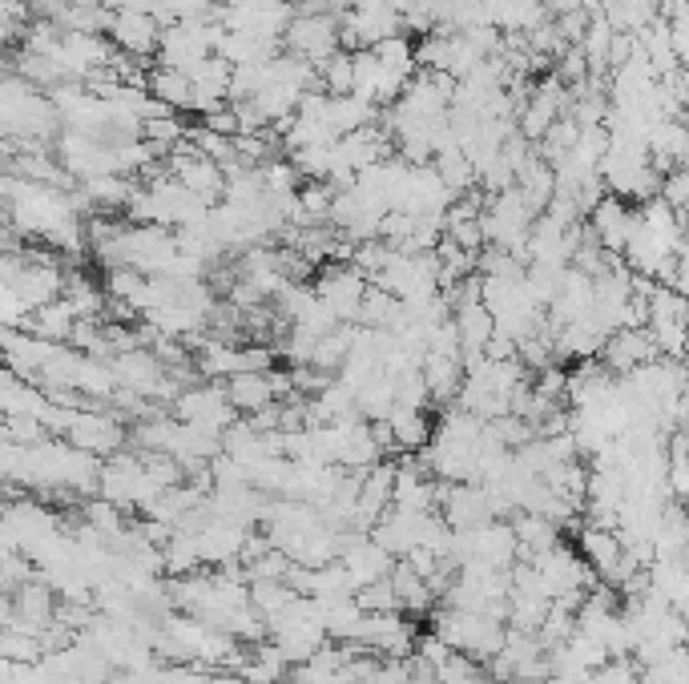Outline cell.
<instances>
[{
    "label": "cell",
    "instance_id": "6da1fadb",
    "mask_svg": "<svg viewBox=\"0 0 689 684\" xmlns=\"http://www.w3.org/2000/svg\"><path fill=\"white\" fill-rule=\"evenodd\" d=\"M435 636H444L456 653L476 656L480 664H489L492 656L504 653L509 644V624L496 621V616H484V612H456V608H440L432 621Z\"/></svg>",
    "mask_w": 689,
    "mask_h": 684
},
{
    "label": "cell",
    "instance_id": "7a4b0ae2",
    "mask_svg": "<svg viewBox=\"0 0 689 684\" xmlns=\"http://www.w3.org/2000/svg\"><path fill=\"white\" fill-rule=\"evenodd\" d=\"M372 282H367V274L360 270L355 262H327L318 266V278H315V295L335 310L339 323H360V310H363V298H367Z\"/></svg>",
    "mask_w": 689,
    "mask_h": 684
},
{
    "label": "cell",
    "instance_id": "3957f363",
    "mask_svg": "<svg viewBox=\"0 0 689 684\" xmlns=\"http://www.w3.org/2000/svg\"><path fill=\"white\" fill-rule=\"evenodd\" d=\"M283 49L291 57H303L318 69V65L335 57L343 49V32H339V17L335 12H323V17H295L283 37Z\"/></svg>",
    "mask_w": 689,
    "mask_h": 684
},
{
    "label": "cell",
    "instance_id": "277c9868",
    "mask_svg": "<svg viewBox=\"0 0 689 684\" xmlns=\"http://www.w3.org/2000/svg\"><path fill=\"white\" fill-rule=\"evenodd\" d=\"M65 439L73 443V447H81V452L97 455V459H109V455H117L126 447V427L117 423V415H109V410L89 403V407L73 410Z\"/></svg>",
    "mask_w": 689,
    "mask_h": 684
},
{
    "label": "cell",
    "instance_id": "5b68a950",
    "mask_svg": "<svg viewBox=\"0 0 689 684\" xmlns=\"http://www.w3.org/2000/svg\"><path fill=\"white\" fill-rule=\"evenodd\" d=\"M161 32H166V24H161L154 12L117 9L114 24H109V41L117 44V53L149 61V57H158V49H161Z\"/></svg>",
    "mask_w": 689,
    "mask_h": 684
},
{
    "label": "cell",
    "instance_id": "8992f818",
    "mask_svg": "<svg viewBox=\"0 0 689 684\" xmlns=\"http://www.w3.org/2000/svg\"><path fill=\"white\" fill-rule=\"evenodd\" d=\"M440 516L456 532H472V527H484L496 519L489 499V487L484 484H444V499H440Z\"/></svg>",
    "mask_w": 689,
    "mask_h": 684
},
{
    "label": "cell",
    "instance_id": "52a82bcc",
    "mask_svg": "<svg viewBox=\"0 0 689 684\" xmlns=\"http://www.w3.org/2000/svg\"><path fill=\"white\" fill-rule=\"evenodd\" d=\"M658 358V343H653V330L649 327H621L609 335V343H604L601 350V363L613 375H633V370L649 367Z\"/></svg>",
    "mask_w": 689,
    "mask_h": 684
},
{
    "label": "cell",
    "instance_id": "ba28073f",
    "mask_svg": "<svg viewBox=\"0 0 689 684\" xmlns=\"http://www.w3.org/2000/svg\"><path fill=\"white\" fill-rule=\"evenodd\" d=\"M57 350H61V343H49V338L32 335V330H4V363L21 379L37 383V375L53 363Z\"/></svg>",
    "mask_w": 689,
    "mask_h": 684
},
{
    "label": "cell",
    "instance_id": "9c48e42d",
    "mask_svg": "<svg viewBox=\"0 0 689 684\" xmlns=\"http://www.w3.org/2000/svg\"><path fill=\"white\" fill-rule=\"evenodd\" d=\"M246 536H250V527L243 524H230V519H218L206 512V519H201L198 527V547H201V559L206 564H234V559L243 556V544Z\"/></svg>",
    "mask_w": 689,
    "mask_h": 684
},
{
    "label": "cell",
    "instance_id": "30bf717a",
    "mask_svg": "<svg viewBox=\"0 0 689 684\" xmlns=\"http://www.w3.org/2000/svg\"><path fill=\"white\" fill-rule=\"evenodd\" d=\"M577 552H581L584 564H589L597 576H601V584H609L613 568L621 564V556H626V539H621V532H617V527L584 524L581 536H577Z\"/></svg>",
    "mask_w": 689,
    "mask_h": 684
},
{
    "label": "cell",
    "instance_id": "8fae6325",
    "mask_svg": "<svg viewBox=\"0 0 689 684\" xmlns=\"http://www.w3.org/2000/svg\"><path fill=\"white\" fill-rule=\"evenodd\" d=\"M633 221H637V214L629 210V201L617 198V194H609V198H604L601 206L589 214V230H593V238L604 246V250L626 254L629 234H633Z\"/></svg>",
    "mask_w": 689,
    "mask_h": 684
},
{
    "label": "cell",
    "instance_id": "7c38bea8",
    "mask_svg": "<svg viewBox=\"0 0 689 684\" xmlns=\"http://www.w3.org/2000/svg\"><path fill=\"white\" fill-rule=\"evenodd\" d=\"M339 559L347 564L351 579H355V588H367V584H375V579H387L395 572V556L383 544H375L372 536L351 539V544L343 547Z\"/></svg>",
    "mask_w": 689,
    "mask_h": 684
},
{
    "label": "cell",
    "instance_id": "4fadbf2b",
    "mask_svg": "<svg viewBox=\"0 0 689 684\" xmlns=\"http://www.w3.org/2000/svg\"><path fill=\"white\" fill-rule=\"evenodd\" d=\"M424 519H427V512L420 516V512H403V507H392V512H387V516L375 524L372 539L387 547L395 559H407L415 547H420V536H424Z\"/></svg>",
    "mask_w": 689,
    "mask_h": 684
},
{
    "label": "cell",
    "instance_id": "5bb4252c",
    "mask_svg": "<svg viewBox=\"0 0 689 684\" xmlns=\"http://www.w3.org/2000/svg\"><path fill=\"white\" fill-rule=\"evenodd\" d=\"M464 358L460 355H435L427 350L424 355V379H427V390H432V403H452L460 399V387H464Z\"/></svg>",
    "mask_w": 689,
    "mask_h": 684
},
{
    "label": "cell",
    "instance_id": "9a60e30c",
    "mask_svg": "<svg viewBox=\"0 0 689 684\" xmlns=\"http://www.w3.org/2000/svg\"><path fill=\"white\" fill-rule=\"evenodd\" d=\"M456 330H460V347H464V358H476L489 350V343L496 338V315H492L484 303H472V306H460L456 315Z\"/></svg>",
    "mask_w": 689,
    "mask_h": 684
},
{
    "label": "cell",
    "instance_id": "2e32d148",
    "mask_svg": "<svg viewBox=\"0 0 689 684\" xmlns=\"http://www.w3.org/2000/svg\"><path fill=\"white\" fill-rule=\"evenodd\" d=\"M226 395H230V403H234L238 415H255V410L278 403V390H275V379H270V370L234 375V379H226Z\"/></svg>",
    "mask_w": 689,
    "mask_h": 684
},
{
    "label": "cell",
    "instance_id": "e0dca14e",
    "mask_svg": "<svg viewBox=\"0 0 689 684\" xmlns=\"http://www.w3.org/2000/svg\"><path fill=\"white\" fill-rule=\"evenodd\" d=\"M149 93L158 97L161 106L174 109V113H194L198 106V93H194V81L190 73H178V69H154L149 73Z\"/></svg>",
    "mask_w": 689,
    "mask_h": 684
},
{
    "label": "cell",
    "instance_id": "ac0fdd59",
    "mask_svg": "<svg viewBox=\"0 0 689 684\" xmlns=\"http://www.w3.org/2000/svg\"><path fill=\"white\" fill-rule=\"evenodd\" d=\"M387 423H392V435H395V452H424L427 443L435 439L432 419L420 407H395Z\"/></svg>",
    "mask_w": 689,
    "mask_h": 684
},
{
    "label": "cell",
    "instance_id": "d6986e66",
    "mask_svg": "<svg viewBox=\"0 0 689 684\" xmlns=\"http://www.w3.org/2000/svg\"><path fill=\"white\" fill-rule=\"evenodd\" d=\"M392 584H395V592H400V604H403V612L407 616H427L432 612V604L440 601L432 592V584H427L420 572L407 564V559H400L395 564V572H392Z\"/></svg>",
    "mask_w": 689,
    "mask_h": 684
},
{
    "label": "cell",
    "instance_id": "ffe728a7",
    "mask_svg": "<svg viewBox=\"0 0 689 684\" xmlns=\"http://www.w3.org/2000/svg\"><path fill=\"white\" fill-rule=\"evenodd\" d=\"M77 310L65 298H57V303H49V306H41V310H32V323H29V330L32 335H41V338H49V343H61V347H69L73 343V330H77Z\"/></svg>",
    "mask_w": 689,
    "mask_h": 684
},
{
    "label": "cell",
    "instance_id": "44dd1931",
    "mask_svg": "<svg viewBox=\"0 0 689 684\" xmlns=\"http://www.w3.org/2000/svg\"><path fill=\"white\" fill-rule=\"evenodd\" d=\"M295 601H298V592L291 588L287 579H255V584H250V608L263 616L266 628L275 621H283Z\"/></svg>",
    "mask_w": 689,
    "mask_h": 684
},
{
    "label": "cell",
    "instance_id": "7402d4cb",
    "mask_svg": "<svg viewBox=\"0 0 689 684\" xmlns=\"http://www.w3.org/2000/svg\"><path fill=\"white\" fill-rule=\"evenodd\" d=\"M355 407L367 423H387L395 410V375L380 370L375 379H367L360 390H355Z\"/></svg>",
    "mask_w": 689,
    "mask_h": 684
},
{
    "label": "cell",
    "instance_id": "603a6c76",
    "mask_svg": "<svg viewBox=\"0 0 689 684\" xmlns=\"http://www.w3.org/2000/svg\"><path fill=\"white\" fill-rule=\"evenodd\" d=\"M61 298L73 306L77 318H97V323H101V315H106V303H109L106 286L89 282L86 274H77V270L65 278V295Z\"/></svg>",
    "mask_w": 689,
    "mask_h": 684
},
{
    "label": "cell",
    "instance_id": "cb8c5ba5",
    "mask_svg": "<svg viewBox=\"0 0 689 684\" xmlns=\"http://www.w3.org/2000/svg\"><path fill=\"white\" fill-rule=\"evenodd\" d=\"M318 85L327 89L331 97H351L355 93V53L339 49L335 57L318 65Z\"/></svg>",
    "mask_w": 689,
    "mask_h": 684
},
{
    "label": "cell",
    "instance_id": "d4e9b609",
    "mask_svg": "<svg viewBox=\"0 0 689 684\" xmlns=\"http://www.w3.org/2000/svg\"><path fill=\"white\" fill-rule=\"evenodd\" d=\"M0 656L12 664H41L45 661V644L37 632H24V628H4L0 636Z\"/></svg>",
    "mask_w": 689,
    "mask_h": 684
},
{
    "label": "cell",
    "instance_id": "484cf974",
    "mask_svg": "<svg viewBox=\"0 0 689 684\" xmlns=\"http://www.w3.org/2000/svg\"><path fill=\"white\" fill-rule=\"evenodd\" d=\"M432 403V390H427L424 367L407 370V375H395V407H420L427 410Z\"/></svg>",
    "mask_w": 689,
    "mask_h": 684
},
{
    "label": "cell",
    "instance_id": "4316f807",
    "mask_svg": "<svg viewBox=\"0 0 689 684\" xmlns=\"http://www.w3.org/2000/svg\"><path fill=\"white\" fill-rule=\"evenodd\" d=\"M435 673H440V681L444 684H480L484 681V664L476 661V656H467V653H452L447 656L444 664H440V668H435Z\"/></svg>",
    "mask_w": 689,
    "mask_h": 684
},
{
    "label": "cell",
    "instance_id": "83f0119b",
    "mask_svg": "<svg viewBox=\"0 0 689 684\" xmlns=\"http://www.w3.org/2000/svg\"><path fill=\"white\" fill-rule=\"evenodd\" d=\"M355 601H360L363 612H403L400 592H395L392 576H387V579H375V584L360 588V592H355Z\"/></svg>",
    "mask_w": 689,
    "mask_h": 684
},
{
    "label": "cell",
    "instance_id": "f1b7e54d",
    "mask_svg": "<svg viewBox=\"0 0 689 684\" xmlns=\"http://www.w3.org/2000/svg\"><path fill=\"white\" fill-rule=\"evenodd\" d=\"M201 129H210V133H223V137H238L243 126H238V113L234 106H218L210 113H201Z\"/></svg>",
    "mask_w": 689,
    "mask_h": 684
},
{
    "label": "cell",
    "instance_id": "f546056e",
    "mask_svg": "<svg viewBox=\"0 0 689 684\" xmlns=\"http://www.w3.org/2000/svg\"><path fill=\"white\" fill-rule=\"evenodd\" d=\"M589 12H569V17H557V29H561L564 44H584V32H589Z\"/></svg>",
    "mask_w": 689,
    "mask_h": 684
},
{
    "label": "cell",
    "instance_id": "4dcf8cb0",
    "mask_svg": "<svg viewBox=\"0 0 689 684\" xmlns=\"http://www.w3.org/2000/svg\"><path fill=\"white\" fill-rule=\"evenodd\" d=\"M549 4L552 17H569V12H581L584 9V0H544Z\"/></svg>",
    "mask_w": 689,
    "mask_h": 684
},
{
    "label": "cell",
    "instance_id": "1f68e13d",
    "mask_svg": "<svg viewBox=\"0 0 689 684\" xmlns=\"http://www.w3.org/2000/svg\"><path fill=\"white\" fill-rule=\"evenodd\" d=\"M415 4H420V0H387V9L400 12L403 21H407V17H412V12H415Z\"/></svg>",
    "mask_w": 689,
    "mask_h": 684
}]
</instances>
